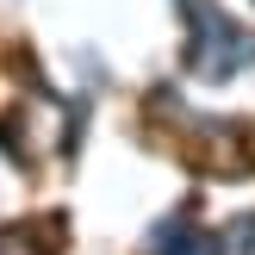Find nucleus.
I'll use <instances>...</instances> for the list:
<instances>
[]
</instances>
